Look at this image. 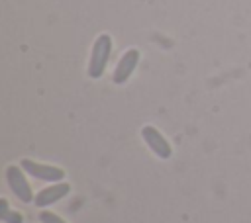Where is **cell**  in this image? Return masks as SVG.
Returning a JSON list of instances; mask_svg holds the SVG:
<instances>
[{
    "label": "cell",
    "instance_id": "obj_1",
    "mask_svg": "<svg viewBox=\"0 0 251 223\" xmlns=\"http://www.w3.org/2000/svg\"><path fill=\"white\" fill-rule=\"evenodd\" d=\"M110 55H112V37L108 33H102L94 39V45L90 51V61H88V76L90 78H100L104 74Z\"/></svg>",
    "mask_w": 251,
    "mask_h": 223
},
{
    "label": "cell",
    "instance_id": "obj_2",
    "mask_svg": "<svg viewBox=\"0 0 251 223\" xmlns=\"http://www.w3.org/2000/svg\"><path fill=\"white\" fill-rule=\"evenodd\" d=\"M6 180H8V186L16 194L18 200H22L24 203H29L31 200H35L33 194H31V188L27 184V178L24 176V168L22 166L10 164L6 168Z\"/></svg>",
    "mask_w": 251,
    "mask_h": 223
},
{
    "label": "cell",
    "instance_id": "obj_3",
    "mask_svg": "<svg viewBox=\"0 0 251 223\" xmlns=\"http://www.w3.org/2000/svg\"><path fill=\"white\" fill-rule=\"evenodd\" d=\"M20 166L33 178L37 180H45V182H59L63 180L65 176V170L59 168V166H53V164H39L31 158H22L20 160Z\"/></svg>",
    "mask_w": 251,
    "mask_h": 223
},
{
    "label": "cell",
    "instance_id": "obj_4",
    "mask_svg": "<svg viewBox=\"0 0 251 223\" xmlns=\"http://www.w3.org/2000/svg\"><path fill=\"white\" fill-rule=\"evenodd\" d=\"M141 137H143L145 145H147L159 158H163V160L171 158L173 149H171L169 141H167V139H165L153 125H145V127H141Z\"/></svg>",
    "mask_w": 251,
    "mask_h": 223
},
{
    "label": "cell",
    "instance_id": "obj_5",
    "mask_svg": "<svg viewBox=\"0 0 251 223\" xmlns=\"http://www.w3.org/2000/svg\"><path fill=\"white\" fill-rule=\"evenodd\" d=\"M139 51L137 49H127L122 57H120V61H118V65H116V68H114V74H112V80L116 82V84H124L129 76H131V72L135 70V67H137V63H139Z\"/></svg>",
    "mask_w": 251,
    "mask_h": 223
},
{
    "label": "cell",
    "instance_id": "obj_6",
    "mask_svg": "<svg viewBox=\"0 0 251 223\" xmlns=\"http://www.w3.org/2000/svg\"><path fill=\"white\" fill-rule=\"evenodd\" d=\"M69 192H71V186L67 182H59L55 186H49V188H43L41 192H37L33 201H35L37 207H47V205L59 201L61 198H65Z\"/></svg>",
    "mask_w": 251,
    "mask_h": 223
},
{
    "label": "cell",
    "instance_id": "obj_7",
    "mask_svg": "<svg viewBox=\"0 0 251 223\" xmlns=\"http://www.w3.org/2000/svg\"><path fill=\"white\" fill-rule=\"evenodd\" d=\"M0 219H2L4 223H24L22 213H18V211H10L8 201H6L4 198L0 200Z\"/></svg>",
    "mask_w": 251,
    "mask_h": 223
},
{
    "label": "cell",
    "instance_id": "obj_8",
    "mask_svg": "<svg viewBox=\"0 0 251 223\" xmlns=\"http://www.w3.org/2000/svg\"><path fill=\"white\" fill-rule=\"evenodd\" d=\"M39 219H41V223H65L59 215H55L53 211H45V209L39 213Z\"/></svg>",
    "mask_w": 251,
    "mask_h": 223
}]
</instances>
